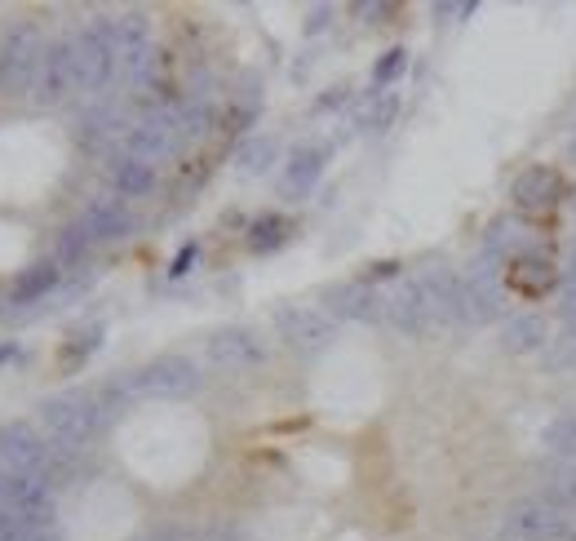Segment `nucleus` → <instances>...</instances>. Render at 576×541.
<instances>
[{"instance_id":"1","label":"nucleus","mask_w":576,"mask_h":541,"mask_svg":"<svg viewBox=\"0 0 576 541\" xmlns=\"http://www.w3.org/2000/svg\"><path fill=\"white\" fill-rule=\"evenodd\" d=\"M40 426H45L49 435H54L58 444L67 448H85L102 426L111 422V413L102 408L98 391H63V395H49V400H40Z\"/></svg>"},{"instance_id":"2","label":"nucleus","mask_w":576,"mask_h":541,"mask_svg":"<svg viewBox=\"0 0 576 541\" xmlns=\"http://www.w3.org/2000/svg\"><path fill=\"white\" fill-rule=\"evenodd\" d=\"M510 541H576V510L550 497H528L506 515Z\"/></svg>"},{"instance_id":"3","label":"nucleus","mask_w":576,"mask_h":541,"mask_svg":"<svg viewBox=\"0 0 576 541\" xmlns=\"http://www.w3.org/2000/svg\"><path fill=\"white\" fill-rule=\"evenodd\" d=\"M125 382H129V395H142V400H187V395L200 391L204 377L187 355H156L138 373H129Z\"/></svg>"},{"instance_id":"4","label":"nucleus","mask_w":576,"mask_h":541,"mask_svg":"<svg viewBox=\"0 0 576 541\" xmlns=\"http://www.w3.org/2000/svg\"><path fill=\"white\" fill-rule=\"evenodd\" d=\"M111 45H116V71L129 85H151L156 76V45H151L147 14H120L111 18Z\"/></svg>"},{"instance_id":"5","label":"nucleus","mask_w":576,"mask_h":541,"mask_svg":"<svg viewBox=\"0 0 576 541\" xmlns=\"http://www.w3.org/2000/svg\"><path fill=\"white\" fill-rule=\"evenodd\" d=\"M71 63H76V89L98 94L116 76V45H111V18H98L94 27L71 36Z\"/></svg>"},{"instance_id":"6","label":"nucleus","mask_w":576,"mask_h":541,"mask_svg":"<svg viewBox=\"0 0 576 541\" xmlns=\"http://www.w3.org/2000/svg\"><path fill=\"white\" fill-rule=\"evenodd\" d=\"M45 40L32 23L14 27V32L5 36V45H0V94H27V89H36V76H40V63H45Z\"/></svg>"},{"instance_id":"7","label":"nucleus","mask_w":576,"mask_h":541,"mask_svg":"<svg viewBox=\"0 0 576 541\" xmlns=\"http://www.w3.org/2000/svg\"><path fill=\"white\" fill-rule=\"evenodd\" d=\"M0 462L9 466V475H54V448L36 431L32 422H5L0 426Z\"/></svg>"},{"instance_id":"8","label":"nucleus","mask_w":576,"mask_h":541,"mask_svg":"<svg viewBox=\"0 0 576 541\" xmlns=\"http://www.w3.org/2000/svg\"><path fill=\"white\" fill-rule=\"evenodd\" d=\"M182 147V134H178V107H164V111H147L138 125L125 129V156H138L147 165L173 156Z\"/></svg>"},{"instance_id":"9","label":"nucleus","mask_w":576,"mask_h":541,"mask_svg":"<svg viewBox=\"0 0 576 541\" xmlns=\"http://www.w3.org/2000/svg\"><path fill=\"white\" fill-rule=\"evenodd\" d=\"M275 329L293 351H324L337 338V320L320 306H280L275 311Z\"/></svg>"},{"instance_id":"10","label":"nucleus","mask_w":576,"mask_h":541,"mask_svg":"<svg viewBox=\"0 0 576 541\" xmlns=\"http://www.w3.org/2000/svg\"><path fill=\"white\" fill-rule=\"evenodd\" d=\"M0 506L14 519H23V524L49 528V519H54V488H49V479H36V475H5Z\"/></svg>"},{"instance_id":"11","label":"nucleus","mask_w":576,"mask_h":541,"mask_svg":"<svg viewBox=\"0 0 576 541\" xmlns=\"http://www.w3.org/2000/svg\"><path fill=\"white\" fill-rule=\"evenodd\" d=\"M36 102L40 107H58V102H67L71 94H80L76 89V63H71V40H54V45L45 49V63H40V76H36Z\"/></svg>"},{"instance_id":"12","label":"nucleus","mask_w":576,"mask_h":541,"mask_svg":"<svg viewBox=\"0 0 576 541\" xmlns=\"http://www.w3.org/2000/svg\"><path fill=\"white\" fill-rule=\"evenodd\" d=\"M510 196L519 209H554V204L568 196V182H563V173L550 169V165H528L519 178H514Z\"/></svg>"},{"instance_id":"13","label":"nucleus","mask_w":576,"mask_h":541,"mask_svg":"<svg viewBox=\"0 0 576 541\" xmlns=\"http://www.w3.org/2000/svg\"><path fill=\"white\" fill-rule=\"evenodd\" d=\"M501 315V289L492 271H470L461 275V320L466 324H488Z\"/></svg>"},{"instance_id":"14","label":"nucleus","mask_w":576,"mask_h":541,"mask_svg":"<svg viewBox=\"0 0 576 541\" xmlns=\"http://www.w3.org/2000/svg\"><path fill=\"white\" fill-rule=\"evenodd\" d=\"M266 355L262 338H257L253 329H218L209 338V360L218 364V369H249V364H257Z\"/></svg>"},{"instance_id":"15","label":"nucleus","mask_w":576,"mask_h":541,"mask_svg":"<svg viewBox=\"0 0 576 541\" xmlns=\"http://www.w3.org/2000/svg\"><path fill=\"white\" fill-rule=\"evenodd\" d=\"M80 227H85V236L94 244L120 240V236H129V231H133V213H129V204L120 196H102V200H94L85 213H80Z\"/></svg>"},{"instance_id":"16","label":"nucleus","mask_w":576,"mask_h":541,"mask_svg":"<svg viewBox=\"0 0 576 541\" xmlns=\"http://www.w3.org/2000/svg\"><path fill=\"white\" fill-rule=\"evenodd\" d=\"M386 320L395 324V329L404 333V338H421V333L435 329V324H430L426 302H421L417 280H408V284H399V289H395V298L386 302Z\"/></svg>"},{"instance_id":"17","label":"nucleus","mask_w":576,"mask_h":541,"mask_svg":"<svg viewBox=\"0 0 576 541\" xmlns=\"http://www.w3.org/2000/svg\"><path fill=\"white\" fill-rule=\"evenodd\" d=\"M328 306H333V320L342 315V320H382L386 315V302L377 298L368 284H337V289H328Z\"/></svg>"},{"instance_id":"18","label":"nucleus","mask_w":576,"mask_h":541,"mask_svg":"<svg viewBox=\"0 0 576 541\" xmlns=\"http://www.w3.org/2000/svg\"><path fill=\"white\" fill-rule=\"evenodd\" d=\"M554 262L545 258V253H519V258H510V284L519 289V298H545V293L554 289Z\"/></svg>"},{"instance_id":"19","label":"nucleus","mask_w":576,"mask_h":541,"mask_svg":"<svg viewBox=\"0 0 576 541\" xmlns=\"http://www.w3.org/2000/svg\"><path fill=\"white\" fill-rule=\"evenodd\" d=\"M324 160H328V151L324 147H297L293 156H288V165H284V196H293V200H302L306 191L320 182V173H324Z\"/></svg>"},{"instance_id":"20","label":"nucleus","mask_w":576,"mask_h":541,"mask_svg":"<svg viewBox=\"0 0 576 541\" xmlns=\"http://www.w3.org/2000/svg\"><path fill=\"white\" fill-rule=\"evenodd\" d=\"M63 280V267H58L54 258L49 262H32L23 275L14 280V289H9V302L14 306H27V302H40V298H49V289Z\"/></svg>"},{"instance_id":"21","label":"nucleus","mask_w":576,"mask_h":541,"mask_svg":"<svg viewBox=\"0 0 576 541\" xmlns=\"http://www.w3.org/2000/svg\"><path fill=\"white\" fill-rule=\"evenodd\" d=\"M111 187L129 200L147 196V191L156 187V165H147V160H138V156H120L116 165H111Z\"/></svg>"},{"instance_id":"22","label":"nucleus","mask_w":576,"mask_h":541,"mask_svg":"<svg viewBox=\"0 0 576 541\" xmlns=\"http://www.w3.org/2000/svg\"><path fill=\"white\" fill-rule=\"evenodd\" d=\"M545 338H550V329H545V320L532 311L514 315V320H506V329H501L506 351H537V346H545Z\"/></svg>"},{"instance_id":"23","label":"nucleus","mask_w":576,"mask_h":541,"mask_svg":"<svg viewBox=\"0 0 576 541\" xmlns=\"http://www.w3.org/2000/svg\"><path fill=\"white\" fill-rule=\"evenodd\" d=\"M102 346V324H89V329H76L71 338L63 342V355H58V364H63V373H76L85 369V360Z\"/></svg>"},{"instance_id":"24","label":"nucleus","mask_w":576,"mask_h":541,"mask_svg":"<svg viewBox=\"0 0 576 541\" xmlns=\"http://www.w3.org/2000/svg\"><path fill=\"white\" fill-rule=\"evenodd\" d=\"M541 444L550 448V457H563V462H572V457H576V408L559 413L550 426H545V431H541Z\"/></svg>"},{"instance_id":"25","label":"nucleus","mask_w":576,"mask_h":541,"mask_svg":"<svg viewBox=\"0 0 576 541\" xmlns=\"http://www.w3.org/2000/svg\"><path fill=\"white\" fill-rule=\"evenodd\" d=\"M275 156H280V142L275 138H244L240 142V151H235V165H240L244 173H266L275 165Z\"/></svg>"},{"instance_id":"26","label":"nucleus","mask_w":576,"mask_h":541,"mask_svg":"<svg viewBox=\"0 0 576 541\" xmlns=\"http://www.w3.org/2000/svg\"><path fill=\"white\" fill-rule=\"evenodd\" d=\"M545 497H550V502H563V506L576 510V457H572V462L554 457L550 475H545Z\"/></svg>"},{"instance_id":"27","label":"nucleus","mask_w":576,"mask_h":541,"mask_svg":"<svg viewBox=\"0 0 576 541\" xmlns=\"http://www.w3.org/2000/svg\"><path fill=\"white\" fill-rule=\"evenodd\" d=\"M519 240H523V222H519V218L492 222L488 240H483V258H501V253H514V258H519V253H523Z\"/></svg>"},{"instance_id":"28","label":"nucleus","mask_w":576,"mask_h":541,"mask_svg":"<svg viewBox=\"0 0 576 541\" xmlns=\"http://www.w3.org/2000/svg\"><path fill=\"white\" fill-rule=\"evenodd\" d=\"M213 129V107L204 98H195V102H178V134L182 142H195V138H204Z\"/></svg>"},{"instance_id":"29","label":"nucleus","mask_w":576,"mask_h":541,"mask_svg":"<svg viewBox=\"0 0 576 541\" xmlns=\"http://www.w3.org/2000/svg\"><path fill=\"white\" fill-rule=\"evenodd\" d=\"M395 111H399V102L395 94H368V102L359 107V129H368V134H382V129L395 120Z\"/></svg>"},{"instance_id":"30","label":"nucleus","mask_w":576,"mask_h":541,"mask_svg":"<svg viewBox=\"0 0 576 541\" xmlns=\"http://www.w3.org/2000/svg\"><path fill=\"white\" fill-rule=\"evenodd\" d=\"M288 236V222L280 218V213H266V218H257L253 222V231H249V249L253 253H271V249H280Z\"/></svg>"},{"instance_id":"31","label":"nucleus","mask_w":576,"mask_h":541,"mask_svg":"<svg viewBox=\"0 0 576 541\" xmlns=\"http://www.w3.org/2000/svg\"><path fill=\"white\" fill-rule=\"evenodd\" d=\"M89 244H94V240L85 236V227H80V222H71L63 236H58V253H54V262H58V267H76V262H85Z\"/></svg>"},{"instance_id":"32","label":"nucleus","mask_w":576,"mask_h":541,"mask_svg":"<svg viewBox=\"0 0 576 541\" xmlns=\"http://www.w3.org/2000/svg\"><path fill=\"white\" fill-rule=\"evenodd\" d=\"M404 67H408V49H386V54L377 58V67H373V80L386 85V80H395Z\"/></svg>"},{"instance_id":"33","label":"nucleus","mask_w":576,"mask_h":541,"mask_svg":"<svg viewBox=\"0 0 576 541\" xmlns=\"http://www.w3.org/2000/svg\"><path fill=\"white\" fill-rule=\"evenodd\" d=\"M559 320L568 324V329L576 333V267H572V275L563 280V298H559Z\"/></svg>"},{"instance_id":"34","label":"nucleus","mask_w":576,"mask_h":541,"mask_svg":"<svg viewBox=\"0 0 576 541\" xmlns=\"http://www.w3.org/2000/svg\"><path fill=\"white\" fill-rule=\"evenodd\" d=\"M195 258H200V244H187V249H182V253H178V258H173V267H169V275H187Z\"/></svg>"},{"instance_id":"35","label":"nucleus","mask_w":576,"mask_h":541,"mask_svg":"<svg viewBox=\"0 0 576 541\" xmlns=\"http://www.w3.org/2000/svg\"><path fill=\"white\" fill-rule=\"evenodd\" d=\"M470 14H475V5H435V18H444V23L448 18H470Z\"/></svg>"},{"instance_id":"36","label":"nucleus","mask_w":576,"mask_h":541,"mask_svg":"<svg viewBox=\"0 0 576 541\" xmlns=\"http://www.w3.org/2000/svg\"><path fill=\"white\" fill-rule=\"evenodd\" d=\"M359 18H390V5H355Z\"/></svg>"},{"instance_id":"37","label":"nucleus","mask_w":576,"mask_h":541,"mask_svg":"<svg viewBox=\"0 0 576 541\" xmlns=\"http://www.w3.org/2000/svg\"><path fill=\"white\" fill-rule=\"evenodd\" d=\"M337 102H346V89H333L328 98H320V107H337Z\"/></svg>"},{"instance_id":"38","label":"nucleus","mask_w":576,"mask_h":541,"mask_svg":"<svg viewBox=\"0 0 576 541\" xmlns=\"http://www.w3.org/2000/svg\"><path fill=\"white\" fill-rule=\"evenodd\" d=\"M324 18H328V9H315V14H311V23H306V27H311V32H320V27H324Z\"/></svg>"},{"instance_id":"39","label":"nucleus","mask_w":576,"mask_h":541,"mask_svg":"<svg viewBox=\"0 0 576 541\" xmlns=\"http://www.w3.org/2000/svg\"><path fill=\"white\" fill-rule=\"evenodd\" d=\"M0 360H18V346H0Z\"/></svg>"},{"instance_id":"40","label":"nucleus","mask_w":576,"mask_h":541,"mask_svg":"<svg viewBox=\"0 0 576 541\" xmlns=\"http://www.w3.org/2000/svg\"><path fill=\"white\" fill-rule=\"evenodd\" d=\"M0 493H5V471H0Z\"/></svg>"},{"instance_id":"41","label":"nucleus","mask_w":576,"mask_h":541,"mask_svg":"<svg viewBox=\"0 0 576 541\" xmlns=\"http://www.w3.org/2000/svg\"><path fill=\"white\" fill-rule=\"evenodd\" d=\"M568 151H572V160H576V138H572V147H568Z\"/></svg>"},{"instance_id":"42","label":"nucleus","mask_w":576,"mask_h":541,"mask_svg":"<svg viewBox=\"0 0 576 541\" xmlns=\"http://www.w3.org/2000/svg\"><path fill=\"white\" fill-rule=\"evenodd\" d=\"M572 267H576V249H572Z\"/></svg>"}]
</instances>
